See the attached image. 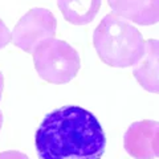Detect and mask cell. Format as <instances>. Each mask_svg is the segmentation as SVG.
Instances as JSON below:
<instances>
[{
  "mask_svg": "<svg viewBox=\"0 0 159 159\" xmlns=\"http://www.w3.org/2000/svg\"><path fill=\"white\" fill-rule=\"evenodd\" d=\"M34 145L40 159H101L106 135L93 113L72 105L45 116Z\"/></svg>",
  "mask_w": 159,
  "mask_h": 159,
  "instance_id": "obj_1",
  "label": "cell"
},
{
  "mask_svg": "<svg viewBox=\"0 0 159 159\" xmlns=\"http://www.w3.org/2000/svg\"><path fill=\"white\" fill-rule=\"evenodd\" d=\"M93 45L98 57L109 66H135L145 54L146 41L138 29L127 20L106 15L93 33Z\"/></svg>",
  "mask_w": 159,
  "mask_h": 159,
  "instance_id": "obj_2",
  "label": "cell"
},
{
  "mask_svg": "<svg viewBox=\"0 0 159 159\" xmlns=\"http://www.w3.org/2000/svg\"><path fill=\"white\" fill-rule=\"evenodd\" d=\"M32 54L37 74L49 84L61 85L72 81L81 68L76 49L54 37L43 41Z\"/></svg>",
  "mask_w": 159,
  "mask_h": 159,
  "instance_id": "obj_3",
  "label": "cell"
},
{
  "mask_svg": "<svg viewBox=\"0 0 159 159\" xmlns=\"http://www.w3.org/2000/svg\"><path fill=\"white\" fill-rule=\"evenodd\" d=\"M57 21L51 11L45 8H33L17 21L12 31V41L27 53H33L43 41L53 39Z\"/></svg>",
  "mask_w": 159,
  "mask_h": 159,
  "instance_id": "obj_4",
  "label": "cell"
},
{
  "mask_svg": "<svg viewBox=\"0 0 159 159\" xmlns=\"http://www.w3.org/2000/svg\"><path fill=\"white\" fill-rule=\"evenodd\" d=\"M159 122L145 119L134 122L123 135V147L134 159H154L151 141Z\"/></svg>",
  "mask_w": 159,
  "mask_h": 159,
  "instance_id": "obj_5",
  "label": "cell"
},
{
  "mask_svg": "<svg viewBox=\"0 0 159 159\" xmlns=\"http://www.w3.org/2000/svg\"><path fill=\"white\" fill-rule=\"evenodd\" d=\"M114 15L139 25H154L159 21V0H116Z\"/></svg>",
  "mask_w": 159,
  "mask_h": 159,
  "instance_id": "obj_6",
  "label": "cell"
},
{
  "mask_svg": "<svg viewBox=\"0 0 159 159\" xmlns=\"http://www.w3.org/2000/svg\"><path fill=\"white\" fill-rule=\"evenodd\" d=\"M133 74L145 90L159 94V40L146 41L145 54L134 68Z\"/></svg>",
  "mask_w": 159,
  "mask_h": 159,
  "instance_id": "obj_7",
  "label": "cell"
},
{
  "mask_svg": "<svg viewBox=\"0 0 159 159\" xmlns=\"http://www.w3.org/2000/svg\"><path fill=\"white\" fill-rule=\"evenodd\" d=\"M101 4L102 0H57L62 16L73 25H86L93 21Z\"/></svg>",
  "mask_w": 159,
  "mask_h": 159,
  "instance_id": "obj_8",
  "label": "cell"
},
{
  "mask_svg": "<svg viewBox=\"0 0 159 159\" xmlns=\"http://www.w3.org/2000/svg\"><path fill=\"white\" fill-rule=\"evenodd\" d=\"M12 40V32L8 29V27L3 23V20L0 19V49L7 47Z\"/></svg>",
  "mask_w": 159,
  "mask_h": 159,
  "instance_id": "obj_9",
  "label": "cell"
},
{
  "mask_svg": "<svg viewBox=\"0 0 159 159\" xmlns=\"http://www.w3.org/2000/svg\"><path fill=\"white\" fill-rule=\"evenodd\" d=\"M0 159H29L25 154L20 152V151H15V150H9V151H4L0 154Z\"/></svg>",
  "mask_w": 159,
  "mask_h": 159,
  "instance_id": "obj_10",
  "label": "cell"
},
{
  "mask_svg": "<svg viewBox=\"0 0 159 159\" xmlns=\"http://www.w3.org/2000/svg\"><path fill=\"white\" fill-rule=\"evenodd\" d=\"M151 150L154 154V158H159V126L154 133L152 141H151Z\"/></svg>",
  "mask_w": 159,
  "mask_h": 159,
  "instance_id": "obj_11",
  "label": "cell"
},
{
  "mask_svg": "<svg viewBox=\"0 0 159 159\" xmlns=\"http://www.w3.org/2000/svg\"><path fill=\"white\" fill-rule=\"evenodd\" d=\"M3 89H4V77H3V74H2V72H0V99H2Z\"/></svg>",
  "mask_w": 159,
  "mask_h": 159,
  "instance_id": "obj_12",
  "label": "cell"
},
{
  "mask_svg": "<svg viewBox=\"0 0 159 159\" xmlns=\"http://www.w3.org/2000/svg\"><path fill=\"white\" fill-rule=\"evenodd\" d=\"M2 126H3V113L0 110V129H2Z\"/></svg>",
  "mask_w": 159,
  "mask_h": 159,
  "instance_id": "obj_13",
  "label": "cell"
},
{
  "mask_svg": "<svg viewBox=\"0 0 159 159\" xmlns=\"http://www.w3.org/2000/svg\"><path fill=\"white\" fill-rule=\"evenodd\" d=\"M107 3H109V6H110V7H111V6H113V4H114V3H116V0H107Z\"/></svg>",
  "mask_w": 159,
  "mask_h": 159,
  "instance_id": "obj_14",
  "label": "cell"
}]
</instances>
